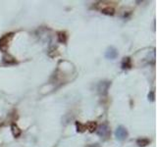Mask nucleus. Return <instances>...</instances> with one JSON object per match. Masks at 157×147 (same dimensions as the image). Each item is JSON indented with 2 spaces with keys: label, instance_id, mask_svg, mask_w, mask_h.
Returning a JSON list of instances; mask_svg holds the SVG:
<instances>
[{
  "label": "nucleus",
  "instance_id": "nucleus-9",
  "mask_svg": "<svg viewBox=\"0 0 157 147\" xmlns=\"http://www.w3.org/2000/svg\"><path fill=\"white\" fill-rule=\"evenodd\" d=\"M132 67V61L129 57L127 58H124L123 62H122V68L123 69H130Z\"/></svg>",
  "mask_w": 157,
  "mask_h": 147
},
{
  "label": "nucleus",
  "instance_id": "nucleus-5",
  "mask_svg": "<svg viewBox=\"0 0 157 147\" xmlns=\"http://www.w3.org/2000/svg\"><path fill=\"white\" fill-rule=\"evenodd\" d=\"M109 86H110L109 81H103V83H100L98 85V91L102 94H106Z\"/></svg>",
  "mask_w": 157,
  "mask_h": 147
},
{
  "label": "nucleus",
  "instance_id": "nucleus-11",
  "mask_svg": "<svg viewBox=\"0 0 157 147\" xmlns=\"http://www.w3.org/2000/svg\"><path fill=\"white\" fill-rule=\"evenodd\" d=\"M58 40H59V42H61V43H65L67 41V35H66V33L63 32L58 33Z\"/></svg>",
  "mask_w": 157,
  "mask_h": 147
},
{
  "label": "nucleus",
  "instance_id": "nucleus-3",
  "mask_svg": "<svg viewBox=\"0 0 157 147\" xmlns=\"http://www.w3.org/2000/svg\"><path fill=\"white\" fill-rule=\"evenodd\" d=\"M115 134H116L117 139L122 141V140H125L128 137V131L124 128V126H119V128H117Z\"/></svg>",
  "mask_w": 157,
  "mask_h": 147
},
{
  "label": "nucleus",
  "instance_id": "nucleus-6",
  "mask_svg": "<svg viewBox=\"0 0 157 147\" xmlns=\"http://www.w3.org/2000/svg\"><path fill=\"white\" fill-rule=\"evenodd\" d=\"M149 143H150V140L148 138H145V137H141V138H138L137 140V144L139 147H144V146H147Z\"/></svg>",
  "mask_w": 157,
  "mask_h": 147
},
{
  "label": "nucleus",
  "instance_id": "nucleus-8",
  "mask_svg": "<svg viewBox=\"0 0 157 147\" xmlns=\"http://www.w3.org/2000/svg\"><path fill=\"white\" fill-rule=\"evenodd\" d=\"M11 129H12V133L13 135L15 136V137H19V136L21 135V129H19V126H17L16 124H12L11 126Z\"/></svg>",
  "mask_w": 157,
  "mask_h": 147
},
{
  "label": "nucleus",
  "instance_id": "nucleus-1",
  "mask_svg": "<svg viewBox=\"0 0 157 147\" xmlns=\"http://www.w3.org/2000/svg\"><path fill=\"white\" fill-rule=\"evenodd\" d=\"M13 36V33H7L4 36H2L1 38H0V50L3 51V52H5L7 51L9 47V42L10 40H11Z\"/></svg>",
  "mask_w": 157,
  "mask_h": 147
},
{
  "label": "nucleus",
  "instance_id": "nucleus-10",
  "mask_svg": "<svg viewBox=\"0 0 157 147\" xmlns=\"http://www.w3.org/2000/svg\"><path fill=\"white\" fill-rule=\"evenodd\" d=\"M85 126H86V129H88L90 132H93L96 129V128H97V125H96L95 122H89L86 125H85Z\"/></svg>",
  "mask_w": 157,
  "mask_h": 147
},
{
  "label": "nucleus",
  "instance_id": "nucleus-2",
  "mask_svg": "<svg viewBox=\"0 0 157 147\" xmlns=\"http://www.w3.org/2000/svg\"><path fill=\"white\" fill-rule=\"evenodd\" d=\"M96 133L98 134L100 137H104L106 138L109 136L110 134V129L106 124H103V125H100L98 128H96Z\"/></svg>",
  "mask_w": 157,
  "mask_h": 147
},
{
  "label": "nucleus",
  "instance_id": "nucleus-12",
  "mask_svg": "<svg viewBox=\"0 0 157 147\" xmlns=\"http://www.w3.org/2000/svg\"><path fill=\"white\" fill-rule=\"evenodd\" d=\"M76 126H77V131H86V126L85 125H82L80 122H76Z\"/></svg>",
  "mask_w": 157,
  "mask_h": 147
},
{
  "label": "nucleus",
  "instance_id": "nucleus-13",
  "mask_svg": "<svg viewBox=\"0 0 157 147\" xmlns=\"http://www.w3.org/2000/svg\"><path fill=\"white\" fill-rule=\"evenodd\" d=\"M90 147H99L98 145H97V144H95V145H92V146H90Z\"/></svg>",
  "mask_w": 157,
  "mask_h": 147
},
{
  "label": "nucleus",
  "instance_id": "nucleus-4",
  "mask_svg": "<svg viewBox=\"0 0 157 147\" xmlns=\"http://www.w3.org/2000/svg\"><path fill=\"white\" fill-rule=\"evenodd\" d=\"M118 56V52L117 50L114 48V47H109V48L107 49L106 53H105V57L107 59H115Z\"/></svg>",
  "mask_w": 157,
  "mask_h": 147
},
{
  "label": "nucleus",
  "instance_id": "nucleus-7",
  "mask_svg": "<svg viewBox=\"0 0 157 147\" xmlns=\"http://www.w3.org/2000/svg\"><path fill=\"white\" fill-rule=\"evenodd\" d=\"M100 11L102 12V13H104V14H107V15H114V13H115L114 8L111 7L110 5H108V6H105V7L101 8Z\"/></svg>",
  "mask_w": 157,
  "mask_h": 147
}]
</instances>
